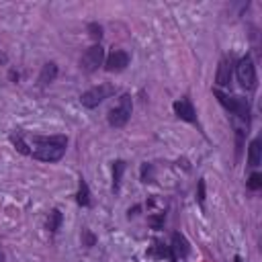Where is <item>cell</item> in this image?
Here are the masks:
<instances>
[{
  "label": "cell",
  "mask_w": 262,
  "mask_h": 262,
  "mask_svg": "<svg viewBox=\"0 0 262 262\" xmlns=\"http://www.w3.org/2000/svg\"><path fill=\"white\" fill-rule=\"evenodd\" d=\"M174 113L182 119V121H188V123H194L196 121V115H194V108L190 104L188 98H180L174 102Z\"/></svg>",
  "instance_id": "cell-8"
},
{
  "label": "cell",
  "mask_w": 262,
  "mask_h": 262,
  "mask_svg": "<svg viewBox=\"0 0 262 262\" xmlns=\"http://www.w3.org/2000/svg\"><path fill=\"white\" fill-rule=\"evenodd\" d=\"M113 92H115L113 86H108V84H100V86H94V88L86 90V92L80 96V102H82L86 108H94V106H98L104 98H108Z\"/></svg>",
  "instance_id": "cell-5"
},
{
  "label": "cell",
  "mask_w": 262,
  "mask_h": 262,
  "mask_svg": "<svg viewBox=\"0 0 262 262\" xmlns=\"http://www.w3.org/2000/svg\"><path fill=\"white\" fill-rule=\"evenodd\" d=\"M102 59H104V49H102L100 45H92V47H88V49L84 51V55H82V59H80V66H82L86 72H94V70L102 63Z\"/></svg>",
  "instance_id": "cell-6"
},
{
  "label": "cell",
  "mask_w": 262,
  "mask_h": 262,
  "mask_svg": "<svg viewBox=\"0 0 262 262\" xmlns=\"http://www.w3.org/2000/svg\"><path fill=\"white\" fill-rule=\"evenodd\" d=\"M162 223H164V213H160L158 217H149V225H151L154 229H160Z\"/></svg>",
  "instance_id": "cell-20"
},
{
  "label": "cell",
  "mask_w": 262,
  "mask_h": 262,
  "mask_svg": "<svg viewBox=\"0 0 262 262\" xmlns=\"http://www.w3.org/2000/svg\"><path fill=\"white\" fill-rule=\"evenodd\" d=\"M151 164H143L141 166V180L143 182H151Z\"/></svg>",
  "instance_id": "cell-18"
},
{
  "label": "cell",
  "mask_w": 262,
  "mask_h": 262,
  "mask_svg": "<svg viewBox=\"0 0 262 262\" xmlns=\"http://www.w3.org/2000/svg\"><path fill=\"white\" fill-rule=\"evenodd\" d=\"M0 262H4V254L2 252H0Z\"/></svg>",
  "instance_id": "cell-23"
},
{
  "label": "cell",
  "mask_w": 262,
  "mask_h": 262,
  "mask_svg": "<svg viewBox=\"0 0 262 262\" xmlns=\"http://www.w3.org/2000/svg\"><path fill=\"white\" fill-rule=\"evenodd\" d=\"M235 74H237V82L246 88V90H252L256 86V68H254V61L250 55L242 57L235 66Z\"/></svg>",
  "instance_id": "cell-4"
},
{
  "label": "cell",
  "mask_w": 262,
  "mask_h": 262,
  "mask_svg": "<svg viewBox=\"0 0 262 262\" xmlns=\"http://www.w3.org/2000/svg\"><path fill=\"white\" fill-rule=\"evenodd\" d=\"M199 201H201V203L205 201V182H203V180L199 182Z\"/></svg>",
  "instance_id": "cell-22"
},
{
  "label": "cell",
  "mask_w": 262,
  "mask_h": 262,
  "mask_svg": "<svg viewBox=\"0 0 262 262\" xmlns=\"http://www.w3.org/2000/svg\"><path fill=\"white\" fill-rule=\"evenodd\" d=\"M172 260H176L178 256H186L188 254V242L180 235V233H174L172 235Z\"/></svg>",
  "instance_id": "cell-10"
},
{
  "label": "cell",
  "mask_w": 262,
  "mask_h": 262,
  "mask_svg": "<svg viewBox=\"0 0 262 262\" xmlns=\"http://www.w3.org/2000/svg\"><path fill=\"white\" fill-rule=\"evenodd\" d=\"M104 66H106L108 72H121V70H125L129 66V55L125 51H121V49H113L111 55L106 57Z\"/></svg>",
  "instance_id": "cell-7"
},
{
  "label": "cell",
  "mask_w": 262,
  "mask_h": 262,
  "mask_svg": "<svg viewBox=\"0 0 262 262\" xmlns=\"http://www.w3.org/2000/svg\"><path fill=\"white\" fill-rule=\"evenodd\" d=\"M215 96H217V100H219L227 111H231V113L237 115L239 119H248V115H250V104H248V100H246L244 96H227V94H223V92H219V90H215Z\"/></svg>",
  "instance_id": "cell-3"
},
{
  "label": "cell",
  "mask_w": 262,
  "mask_h": 262,
  "mask_svg": "<svg viewBox=\"0 0 262 262\" xmlns=\"http://www.w3.org/2000/svg\"><path fill=\"white\" fill-rule=\"evenodd\" d=\"M262 186V176L258 174V172H254L252 176H250V180H248V188H252V190H258Z\"/></svg>",
  "instance_id": "cell-17"
},
{
  "label": "cell",
  "mask_w": 262,
  "mask_h": 262,
  "mask_svg": "<svg viewBox=\"0 0 262 262\" xmlns=\"http://www.w3.org/2000/svg\"><path fill=\"white\" fill-rule=\"evenodd\" d=\"M39 147L33 151V156L37 160H43V162H57L63 151H66V143L68 139L63 135H51V137H35L33 139Z\"/></svg>",
  "instance_id": "cell-1"
},
{
  "label": "cell",
  "mask_w": 262,
  "mask_h": 262,
  "mask_svg": "<svg viewBox=\"0 0 262 262\" xmlns=\"http://www.w3.org/2000/svg\"><path fill=\"white\" fill-rule=\"evenodd\" d=\"M76 201H78V205H82V207H88V205H90V190H88V184H86L84 180H80V188H78Z\"/></svg>",
  "instance_id": "cell-13"
},
{
  "label": "cell",
  "mask_w": 262,
  "mask_h": 262,
  "mask_svg": "<svg viewBox=\"0 0 262 262\" xmlns=\"http://www.w3.org/2000/svg\"><path fill=\"white\" fill-rule=\"evenodd\" d=\"M215 82H217L219 86H229V82H231V59L223 57V59L219 61Z\"/></svg>",
  "instance_id": "cell-9"
},
{
  "label": "cell",
  "mask_w": 262,
  "mask_h": 262,
  "mask_svg": "<svg viewBox=\"0 0 262 262\" xmlns=\"http://www.w3.org/2000/svg\"><path fill=\"white\" fill-rule=\"evenodd\" d=\"M123 172H125V162L117 160L115 166H113V190H119V182H121Z\"/></svg>",
  "instance_id": "cell-14"
},
{
  "label": "cell",
  "mask_w": 262,
  "mask_h": 262,
  "mask_svg": "<svg viewBox=\"0 0 262 262\" xmlns=\"http://www.w3.org/2000/svg\"><path fill=\"white\" fill-rule=\"evenodd\" d=\"M88 31H90V35H92L94 39H100V37H102V27L96 25V23H90V25H88Z\"/></svg>",
  "instance_id": "cell-19"
},
{
  "label": "cell",
  "mask_w": 262,
  "mask_h": 262,
  "mask_svg": "<svg viewBox=\"0 0 262 262\" xmlns=\"http://www.w3.org/2000/svg\"><path fill=\"white\" fill-rule=\"evenodd\" d=\"M59 225H61V213H59L57 209H53V211L49 213V217H47V229H49L51 233H55V231L59 229Z\"/></svg>",
  "instance_id": "cell-15"
},
{
  "label": "cell",
  "mask_w": 262,
  "mask_h": 262,
  "mask_svg": "<svg viewBox=\"0 0 262 262\" xmlns=\"http://www.w3.org/2000/svg\"><path fill=\"white\" fill-rule=\"evenodd\" d=\"M10 141H12V145H14L20 154H31V149L27 147V143L23 141V137H20V135H10Z\"/></svg>",
  "instance_id": "cell-16"
},
{
  "label": "cell",
  "mask_w": 262,
  "mask_h": 262,
  "mask_svg": "<svg viewBox=\"0 0 262 262\" xmlns=\"http://www.w3.org/2000/svg\"><path fill=\"white\" fill-rule=\"evenodd\" d=\"M84 237H86V246L90 248V246L94 244V235H92V233H90L88 229H84Z\"/></svg>",
  "instance_id": "cell-21"
},
{
  "label": "cell",
  "mask_w": 262,
  "mask_h": 262,
  "mask_svg": "<svg viewBox=\"0 0 262 262\" xmlns=\"http://www.w3.org/2000/svg\"><path fill=\"white\" fill-rule=\"evenodd\" d=\"M55 76H57V66H55L53 61H49V63L43 66V70H41V74H39V82H41L43 86H47V84H51V82L55 80Z\"/></svg>",
  "instance_id": "cell-11"
},
{
  "label": "cell",
  "mask_w": 262,
  "mask_h": 262,
  "mask_svg": "<svg viewBox=\"0 0 262 262\" xmlns=\"http://www.w3.org/2000/svg\"><path fill=\"white\" fill-rule=\"evenodd\" d=\"M260 139H254L250 143V151H248V162L250 166H258L260 164V158H262V147H260Z\"/></svg>",
  "instance_id": "cell-12"
},
{
  "label": "cell",
  "mask_w": 262,
  "mask_h": 262,
  "mask_svg": "<svg viewBox=\"0 0 262 262\" xmlns=\"http://www.w3.org/2000/svg\"><path fill=\"white\" fill-rule=\"evenodd\" d=\"M131 111H133V102H131V96L129 94H123L119 98V102L108 111V123L113 127H123L129 117H131Z\"/></svg>",
  "instance_id": "cell-2"
}]
</instances>
